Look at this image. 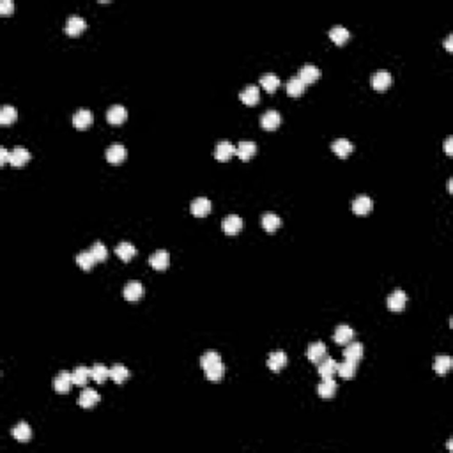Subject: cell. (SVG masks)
I'll list each match as a JSON object with an SVG mask.
<instances>
[{
	"instance_id": "6da1fadb",
	"label": "cell",
	"mask_w": 453,
	"mask_h": 453,
	"mask_svg": "<svg viewBox=\"0 0 453 453\" xmlns=\"http://www.w3.org/2000/svg\"><path fill=\"white\" fill-rule=\"evenodd\" d=\"M143 294H146V289H143V285L140 282H136V280L128 282L126 287H124V299H126V301H138V299L143 298Z\"/></svg>"
},
{
	"instance_id": "7a4b0ae2",
	"label": "cell",
	"mask_w": 453,
	"mask_h": 453,
	"mask_svg": "<svg viewBox=\"0 0 453 453\" xmlns=\"http://www.w3.org/2000/svg\"><path fill=\"white\" fill-rule=\"evenodd\" d=\"M221 229H223V232L229 234V236H236V234H239L241 229H243V220H241V216H237V214H229V216L223 218V221H221Z\"/></svg>"
},
{
	"instance_id": "3957f363",
	"label": "cell",
	"mask_w": 453,
	"mask_h": 453,
	"mask_svg": "<svg viewBox=\"0 0 453 453\" xmlns=\"http://www.w3.org/2000/svg\"><path fill=\"white\" fill-rule=\"evenodd\" d=\"M280 122H282V117H280V113L276 110H267L260 117V126L265 131H275L280 126Z\"/></svg>"
},
{
	"instance_id": "277c9868",
	"label": "cell",
	"mask_w": 453,
	"mask_h": 453,
	"mask_svg": "<svg viewBox=\"0 0 453 453\" xmlns=\"http://www.w3.org/2000/svg\"><path fill=\"white\" fill-rule=\"evenodd\" d=\"M319 76H321V71H319V68L314 64H304L303 68L299 69V75H298V78L304 85H310L314 84V81H317Z\"/></svg>"
},
{
	"instance_id": "5b68a950",
	"label": "cell",
	"mask_w": 453,
	"mask_h": 453,
	"mask_svg": "<svg viewBox=\"0 0 453 453\" xmlns=\"http://www.w3.org/2000/svg\"><path fill=\"white\" fill-rule=\"evenodd\" d=\"M94 117H92V112L87 110V108H80L76 110V113L73 115V124H75L76 130H87L92 124Z\"/></svg>"
},
{
	"instance_id": "8992f818",
	"label": "cell",
	"mask_w": 453,
	"mask_h": 453,
	"mask_svg": "<svg viewBox=\"0 0 453 453\" xmlns=\"http://www.w3.org/2000/svg\"><path fill=\"white\" fill-rule=\"evenodd\" d=\"M372 208H374V202L368 195H359V197L354 198V202H353V211L358 214V216H365V214H368L370 211H372Z\"/></svg>"
},
{
	"instance_id": "52a82bcc",
	"label": "cell",
	"mask_w": 453,
	"mask_h": 453,
	"mask_svg": "<svg viewBox=\"0 0 453 453\" xmlns=\"http://www.w3.org/2000/svg\"><path fill=\"white\" fill-rule=\"evenodd\" d=\"M405 303H407V296H405V292L400 291V289L393 291L392 294L388 296V308L392 312H402Z\"/></svg>"
},
{
	"instance_id": "ba28073f",
	"label": "cell",
	"mask_w": 453,
	"mask_h": 453,
	"mask_svg": "<svg viewBox=\"0 0 453 453\" xmlns=\"http://www.w3.org/2000/svg\"><path fill=\"white\" fill-rule=\"evenodd\" d=\"M211 208H213V204H211V200L205 197H198L191 202V213H193V216H198V218L208 216L211 213Z\"/></svg>"
},
{
	"instance_id": "9c48e42d",
	"label": "cell",
	"mask_w": 453,
	"mask_h": 453,
	"mask_svg": "<svg viewBox=\"0 0 453 453\" xmlns=\"http://www.w3.org/2000/svg\"><path fill=\"white\" fill-rule=\"evenodd\" d=\"M234 154H236V147L230 142H226V140L218 142L216 149H214V158H216L218 161H229Z\"/></svg>"
},
{
	"instance_id": "30bf717a",
	"label": "cell",
	"mask_w": 453,
	"mask_h": 453,
	"mask_svg": "<svg viewBox=\"0 0 453 453\" xmlns=\"http://www.w3.org/2000/svg\"><path fill=\"white\" fill-rule=\"evenodd\" d=\"M326 354H327V349H326V345H324L322 342H314V343H310V345H308V351H306V356H308V359H310L312 363H321L324 358H326Z\"/></svg>"
},
{
	"instance_id": "8fae6325",
	"label": "cell",
	"mask_w": 453,
	"mask_h": 453,
	"mask_svg": "<svg viewBox=\"0 0 453 453\" xmlns=\"http://www.w3.org/2000/svg\"><path fill=\"white\" fill-rule=\"evenodd\" d=\"M392 80L393 78L388 71H377L370 78V84H372V87L376 89V91H386V89L392 85Z\"/></svg>"
},
{
	"instance_id": "7c38bea8",
	"label": "cell",
	"mask_w": 453,
	"mask_h": 453,
	"mask_svg": "<svg viewBox=\"0 0 453 453\" xmlns=\"http://www.w3.org/2000/svg\"><path fill=\"white\" fill-rule=\"evenodd\" d=\"M97 402H99V395H97L96 389H91V388H85L84 392L80 393V397H78V405L84 409L94 407Z\"/></svg>"
},
{
	"instance_id": "4fadbf2b",
	"label": "cell",
	"mask_w": 453,
	"mask_h": 453,
	"mask_svg": "<svg viewBox=\"0 0 453 453\" xmlns=\"http://www.w3.org/2000/svg\"><path fill=\"white\" fill-rule=\"evenodd\" d=\"M353 338H354V330L351 326H347V324H340L333 335V340L338 345H347L349 342H353Z\"/></svg>"
},
{
	"instance_id": "5bb4252c",
	"label": "cell",
	"mask_w": 453,
	"mask_h": 453,
	"mask_svg": "<svg viewBox=\"0 0 453 453\" xmlns=\"http://www.w3.org/2000/svg\"><path fill=\"white\" fill-rule=\"evenodd\" d=\"M259 97H260V91L257 85H246L239 94V99L243 101L244 105H248V107H253V105L259 103Z\"/></svg>"
},
{
	"instance_id": "9a60e30c",
	"label": "cell",
	"mask_w": 453,
	"mask_h": 453,
	"mask_svg": "<svg viewBox=\"0 0 453 453\" xmlns=\"http://www.w3.org/2000/svg\"><path fill=\"white\" fill-rule=\"evenodd\" d=\"M30 161V152L25 147H14L9 152V163L13 167H23L25 163Z\"/></svg>"
},
{
	"instance_id": "2e32d148",
	"label": "cell",
	"mask_w": 453,
	"mask_h": 453,
	"mask_svg": "<svg viewBox=\"0 0 453 453\" xmlns=\"http://www.w3.org/2000/svg\"><path fill=\"white\" fill-rule=\"evenodd\" d=\"M169 260H170V257L165 250H158V252H154L149 257V264L152 265V269H156V271H165L167 265H169Z\"/></svg>"
},
{
	"instance_id": "e0dca14e",
	"label": "cell",
	"mask_w": 453,
	"mask_h": 453,
	"mask_svg": "<svg viewBox=\"0 0 453 453\" xmlns=\"http://www.w3.org/2000/svg\"><path fill=\"white\" fill-rule=\"evenodd\" d=\"M255 152H257V146L252 142V140H243V142L236 147V154L239 156L241 161H248V159H252L253 156H255Z\"/></svg>"
},
{
	"instance_id": "ac0fdd59",
	"label": "cell",
	"mask_w": 453,
	"mask_h": 453,
	"mask_svg": "<svg viewBox=\"0 0 453 453\" xmlns=\"http://www.w3.org/2000/svg\"><path fill=\"white\" fill-rule=\"evenodd\" d=\"M128 117V112L122 105H113L107 112V120L110 124H122Z\"/></svg>"
},
{
	"instance_id": "d6986e66",
	"label": "cell",
	"mask_w": 453,
	"mask_h": 453,
	"mask_svg": "<svg viewBox=\"0 0 453 453\" xmlns=\"http://www.w3.org/2000/svg\"><path fill=\"white\" fill-rule=\"evenodd\" d=\"M85 29H87V23H85V19L81 16H71L66 22V32H68L69 36H78V34H81Z\"/></svg>"
},
{
	"instance_id": "ffe728a7",
	"label": "cell",
	"mask_w": 453,
	"mask_h": 453,
	"mask_svg": "<svg viewBox=\"0 0 453 453\" xmlns=\"http://www.w3.org/2000/svg\"><path fill=\"white\" fill-rule=\"evenodd\" d=\"M337 365H338V363L335 361L333 358L326 356L321 363H319V368H317L319 376H321L322 379H331L335 374H337Z\"/></svg>"
},
{
	"instance_id": "44dd1931",
	"label": "cell",
	"mask_w": 453,
	"mask_h": 453,
	"mask_svg": "<svg viewBox=\"0 0 453 453\" xmlns=\"http://www.w3.org/2000/svg\"><path fill=\"white\" fill-rule=\"evenodd\" d=\"M11 434H13V437L18 443H29V441L32 439V428H30L25 421H19L16 427L11 430Z\"/></svg>"
},
{
	"instance_id": "7402d4cb",
	"label": "cell",
	"mask_w": 453,
	"mask_h": 453,
	"mask_svg": "<svg viewBox=\"0 0 453 453\" xmlns=\"http://www.w3.org/2000/svg\"><path fill=\"white\" fill-rule=\"evenodd\" d=\"M331 149H333V152L338 156V158L345 159L347 156H349L351 152H353L354 147H353V143H351L347 138H337L333 143H331Z\"/></svg>"
},
{
	"instance_id": "603a6c76",
	"label": "cell",
	"mask_w": 453,
	"mask_h": 453,
	"mask_svg": "<svg viewBox=\"0 0 453 453\" xmlns=\"http://www.w3.org/2000/svg\"><path fill=\"white\" fill-rule=\"evenodd\" d=\"M73 376L69 372H60L58 376L53 379V388L57 393H68L71 389Z\"/></svg>"
},
{
	"instance_id": "cb8c5ba5",
	"label": "cell",
	"mask_w": 453,
	"mask_h": 453,
	"mask_svg": "<svg viewBox=\"0 0 453 453\" xmlns=\"http://www.w3.org/2000/svg\"><path fill=\"white\" fill-rule=\"evenodd\" d=\"M285 365H287V354H285L283 351H276V353L269 354V358H267L269 370H273V372H280Z\"/></svg>"
},
{
	"instance_id": "d4e9b609",
	"label": "cell",
	"mask_w": 453,
	"mask_h": 453,
	"mask_svg": "<svg viewBox=\"0 0 453 453\" xmlns=\"http://www.w3.org/2000/svg\"><path fill=\"white\" fill-rule=\"evenodd\" d=\"M343 358L358 363L363 358V345L359 342H349L343 349Z\"/></svg>"
},
{
	"instance_id": "484cf974",
	"label": "cell",
	"mask_w": 453,
	"mask_h": 453,
	"mask_svg": "<svg viewBox=\"0 0 453 453\" xmlns=\"http://www.w3.org/2000/svg\"><path fill=\"white\" fill-rule=\"evenodd\" d=\"M115 255L119 257L120 260H124V262H130L133 257L136 255V248L131 243H128V241H122V243L117 244Z\"/></svg>"
},
{
	"instance_id": "4316f807",
	"label": "cell",
	"mask_w": 453,
	"mask_h": 453,
	"mask_svg": "<svg viewBox=\"0 0 453 453\" xmlns=\"http://www.w3.org/2000/svg\"><path fill=\"white\" fill-rule=\"evenodd\" d=\"M124 158H126V149H124L122 146H119V143H115V146H110L107 149V159H108V163H113V165H117V163H122Z\"/></svg>"
},
{
	"instance_id": "83f0119b",
	"label": "cell",
	"mask_w": 453,
	"mask_h": 453,
	"mask_svg": "<svg viewBox=\"0 0 453 453\" xmlns=\"http://www.w3.org/2000/svg\"><path fill=\"white\" fill-rule=\"evenodd\" d=\"M317 393L321 395L322 398H331L335 397V393H337V382H335V379H322V382L317 386Z\"/></svg>"
},
{
	"instance_id": "f1b7e54d",
	"label": "cell",
	"mask_w": 453,
	"mask_h": 453,
	"mask_svg": "<svg viewBox=\"0 0 453 453\" xmlns=\"http://www.w3.org/2000/svg\"><path fill=\"white\" fill-rule=\"evenodd\" d=\"M130 376L131 372L124 365H120V363H117V365H113L110 368V379L113 382H117V384H122L126 379H130Z\"/></svg>"
},
{
	"instance_id": "f546056e",
	"label": "cell",
	"mask_w": 453,
	"mask_h": 453,
	"mask_svg": "<svg viewBox=\"0 0 453 453\" xmlns=\"http://www.w3.org/2000/svg\"><path fill=\"white\" fill-rule=\"evenodd\" d=\"M260 223H262L265 232H275V230L282 225V218L275 213H265L262 220H260Z\"/></svg>"
},
{
	"instance_id": "4dcf8cb0",
	"label": "cell",
	"mask_w": 453,
	"mask_h": 453,
	"mask_svg": "<svg viewBox=\"0 0 453 453\" xmlns=\"http://www.w3.org/2000/svg\"><path fill=\"white\" fill-rule=\"evenodd\" d=\"M349 37H351L349 30L342 25H335L333 29L330 30V39L335 43V45H343Z\"/></svg>"
},
{
	"instance_id": "1f68e13d",
	"label": "cell",
	"mask_w": 453,
	"mask_h": 453,
	"mask_svg": "<svg viewBox=\"0 0 453 453\" xmlns=\"http://www.w3.org/2000/svg\"><path fill=\"white\" fill-rule=\"evenodd\" d=\"M304 87H306V85H304L298 76H292L291 80L287 81V85H285V89H287V94L292 96V97L301 96L304 92Z\"/></svg>"
},
{
	"instance_id": "d6a6232c",
	"label": "cell",
	"mask_w": 453,
	"mask_h": 453,
	"mask_svg": "<svg viewBox=\"0 0 453 453\" xmlns=\"http://www.w3.org/2000/svg\"><path fill=\"white\" fill-rule=\"evenodd\" d=\"M451 365H453L451 358L446 356V354H441V356H437L434 361V370H436V374H439V376H444V374L450 372Z\"/></svg>"
},
{
	"instance_id": "836d02e7",
	"label": "cell",
	"mask_w": 453,
	"mask_h": 453,
	"mask_svg": "<svg viewBox=\"0 0 453 453\" xmlns=\"http://www.w3.org/2000/svg\"><path fill=\"white\" fill-rule=\"evenodd\" d=\"M337 374L342 379H353L354 374H356V363L349 361V359H345L343 363L337 365Z\"/></svg>"
},
{
	"instance_id": "e575fe53",
	"label": "cell",
	"mask_w": 453,
	"mask_h": 453,
	"mask_svg": "<svg viewBox=\"0 0 453 453\" xmlns=\"http://www.w3.org/2000/svg\"><path fill=\"white\" fill-rule=\"evenodd\" d=\"M73 384L76 386H85L87 381L91 379V368H85V366H78V368L73 370Z\"/></svg>"
},
{
	"instance_id": "d590c367",
	"label": "cell",
	"mask_w": 453,
	"mask_h": 453,
	"mask_svg": "<svg viewBox=\"0 0 453 453\" xmlns=\"http://www.w3.org/2000/svg\"><path fill=\"white\" fill-rule=\"evenodd\" d=\"M204 372H205V377H208L209 381H213V382L221 381V379H223V376H225V365L220 361V363H216V365H213V366H209V368H205Z\"/></svg>"
},
{
	"instance_id": "8d00e7d4",
	"label": "cell",
	"mask_w": 453,
	"mask_h": 453,
	"mask_svg": "<svg viewBox=\"0 0 453 453\" xmlns=\"http://www.w3.org/2000/svg\"><path fill=\"white\" fill-rule=\"evenodd\" d=\"M96 262L97 260L94 259V255H92L91 252H81L76 255V264L80 265L81 269H85V271H91Z\"/></svg>"
},
{
	"instance_id": "74e56055",
	"label": "cell",
	"mask_w": 453,
	"mask_h": 453,
	"mask_svg": "<svg viewBox=\"0 0 453 453\" xmlns=\"http://www.w3.org/2000/svg\"><path fill=\"white\" fill-rule=\"evenodd\" d=\"M108 377H110V368H107V366L101 365V363H97V365H94L91 368V379H92V381L105 382Z\"/></svg>"
},
{
	"instance_id": "f35d334b",
	"label": "cell",
	"mask_w": 453,
	"mask_h": 453,
	"mask_svg": "<svg viewBox=\"0 0 453 453\" xmlns=\"http://www.w3.org/2000/svg\"><path fill=\"white\" fill-rule=\"evenodd\" d=\"M260 85H262L267 92H275L280 85V78L276 75H273V73H267V75L260 76Z\"/></svg>"
},
{
	"instance_id": "ab89813d",
	"label": "cell",
	"mask_w": 453,
	"mask_h": 453,
	"mask_svg": "<svg viewBox=\"0 0 453 453\" xmlns=\"http://www.w3.org/2000/svg\"><path fill=\"white\" fill-rule=\"evenodd\" d=\"M16 119H18L16 108L11 107V105H6V107H2V110H0V122H2V124H13Z\"/></svg>"
},
{
	"instance_id": "60d3db41",
	"label": "cell",
	"mask_w": 453,
	"mask_h": 453,
	"mask_svg": "<svg viewBox=\"0 0 453 453\" xmlns=\"http://www.w3.org/2000/svg\"><path fill=\"white\" fill-rule=\"evenodd\" d=\"M220 361H221L220 354L214 353V351H208V353H205V354H202V358H200V366L205 370V368H209V366L216 365V363H220Z\"/></svg>"
},
{
	"instance_id": "b9f144b4",
	"label": "cell",
	"mask_w": 453,
	"mask_h": 453,
	"mask_svg": "<svg viewBox=\"0 0 453 453\" xmlns=\"http://www.w3.org/2000/svg\"><path fill=\"white\" fill-rule=\"evenodd\" d=\"M89 252H91L92 255H94V259L97 260V262H103V260H107V257H108V250H107V246H105L103 243H99V241L92 244Z\"/></svg>"
},
{
	"instance_id": "7bdbcfd3",
	"label": "cell",
	"mask_w": 453,
	"mask_h": 453,
	"mask_svg": "<svg viewBox=\"0 0 453 453\" xmlns=\"http://www.w3.org/2000/svg\"><path fill=\"white\" fill-rule=\"evenodd\" d=\"M13 11H14V4L11 2V0H2V2H0V14H2V16H9Z\"/></svg>"
},
{
	"instance_id": "ee69618b",
	"label": "cell",
	"mask_w": 453,
	"mask_h": 453,
	"mask_svg": "<svg viewBox=\"0 0 453 453\" xmlns=\"http://www.w3.org/2000/svg\"><path fill=\"white\" fill-rule=\"evenodd\" d=\"M0 163H9V151L6 147H0Z\"/></svg>"
},
{
	"instance_id": "f6af8a7d",
	"label": "cell",
	"mask_w": 453,
	"mask_h": 453,
	"mask_svg": "<svg viewBox=\"0 0 453 453\" xmlns=\"http://www.w3.org/2000/svg\"><path fill=\"white\" fill-rule=\"evenodd\" d=\"M451 143H453V138H451V136H448V138L444 140V151H446V154H448V156H453Z\"/></svg>"
},
{
	"instance_id": "bcb514c9",
	"label": "cell",
	"mask_w": 453,
	"mask_h": 453,
	"mask_svg": "<svg viewBox=\"0 0 453 453\" xmlns=\"http://www.w3.org/2000/svg\"><path fill=\"white\" fill-rule=\"evenodd\" d=\"M451 41H453V36H451V34H450V36H448L446 39H444V48H446L448 52H451V50H453V46H451Z\"/></svg>"
}]
</instances>
